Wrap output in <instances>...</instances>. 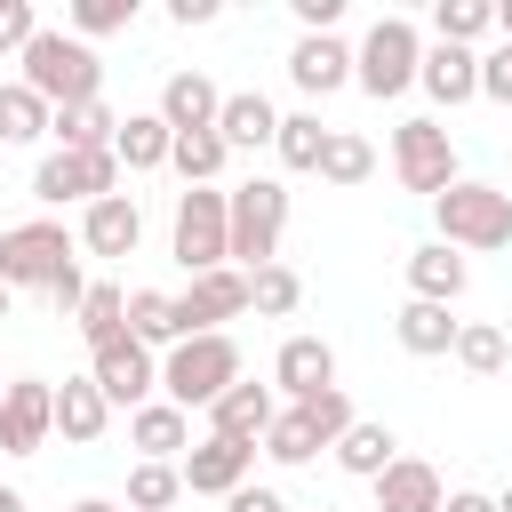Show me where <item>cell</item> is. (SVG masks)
I'll return each instance as SVG.
<instances>
[{
    "label": "cell",
    "mask_w": 512,
    "mask_h": 512,
    "mask_svg": "<svg viewBox=\"0 0 512 512\" xmlns=\"http://www.w3.org/2000/svg\"><path fill=\"white\" fill-rule=\"evenodd\" d=\"M432 224H440V240L464 256H488V248H512V192H496V184H480V176H456L440 200H432Z\"/></svg>",
    "instance_id": "cell-4"
},
{
    "label": "cell",
    "mask_w": 512,
    "mask_h": 512,
    "mask_svg": "<svg viewBox=\"0 0 512 512\" xmlns=\"http://www.w3.org/2000/svg\"><path fill=\"white\" fill-rule=\"evenodd\" d=\"M128 448H144V464H176L192 448V416L168 400H144V408H128Z\"/></svg>",
    "instance_id": "cell-21"
},
{
    "label": "cell",
    "mask_w": 512,
    "mask_h": 512,
    "mask_svg": "<svg viewBox=\"0 0 512 512\" xmlns=\"http://www.w3.org/2000/svg\"><path fill=\"white\" fill-rule=\"evenodd\" d=\"M224 160H232V152H224V136H216V128H192V136H176V144H168V168L184 176V192H192V184H216V168H224Z\"/></svg>",
    "instance_id": "cell-34"
},
{
    "label": "cell",
    "mask_w": 512,
    "mask_h": 512,
    "mask_svg": "<svg viewBox=\"0 0 512 512\" xmlns=\"http://www.w3.org/2000/svg\"><path fill=\"white\" fill-rule=\"evenodd\" d=\"M392 176H400L408 192L440 200V192L456 184V144H448V128H440V120H400V128H392Z\"/></svg>",
    "instance_id": "cell-7"
},
{
    "label": "cell",
    "mask_w": 512,
    "mask_h": 512,
    "mask_svg": "<svg viewBox=\"0 0 512 512\" xmlns=\"http://www.w3.org/2000/svg\"><path fill=\"white\" fill-rule=\"evenodd\" d=\"M184 496V472L176 464H144L136 456V472H128V512H168Z\"/></svg>",
    "instance_id": "cell-39"
},
{
    "label": "cell",
    "mask_w": 512,
    "mask_h": 512,
    "mask_svg": "<svg viewBox=\"0 0 512 512\" xmlns=\"http://www.w3.org/2000/svg\"><path fill=\"white\" fill-rule=\"evenodd\" d=\"M480 96H488V104H512V40H496V48L480 56Z\"/></svg>",
    "instance_id": "cell-42"
},
{
    "label": "cell",
    "mask_w": 512,
    "mask_h": 512,
    "mask_svg": "<svg viewBox=\"0 0 512 512\" xmlns=\"http://www.w3.org/2000/svg\"><path fill=\"white\" fill-rule=\"evenodd\" d=\"M216 136H224V152H256V144H272V136H280V112H272V96H264V88H240V96H224V112H216Z\"/></svg>",
    "instance_id": "cell-22"
},
{
    "label": "cell",
    "mask_w": 512,
    "mask_h": 512,
    "mask_svg": "<svg viewBox=\"0 0 512 512\" xmlns=\"http://www.w3.org/2000/svg\"><path fill=\"white\" fill-rule=\"evenodd\" d=\"M104 424H112V400H104L88 376H64V384H56V432H64L72 448H88V440H104Z\"/></svg>",
    "instance_id": "cell-25"
},
{
    "label": "cell",
    "mask_w": 512,
    "mask_h": 512,
    "mask_svg": "<svg viewBox=\"0 0 512 512\" xmlns=\"http://www.w3.org/2000/svg\"><path fill=\"white\" fill-rule=\"evenodd\" d=\"M488 32H496V0H440L432 8V40H448V48H472Z\"/></svg>",
    "instance_id": "cell-32"
},
{
    "label": "cell",
    "mask_w": 512,
    "mask_h": 512,
    "mask_svg": "<svg viewBox=\"0 0 512 512\" xmlns=\"http://www.w3.org/2000/svg\"><path fill=\"white\" fill-rule=\"evenodd\" d=\"M72 512H120V504H112V496H80Z\"/></svg>",
    "instance_id": "cell-48"
},
{
    "label": "cell",
    "mask_w": 512,
    "mask_h": 512,
    "mask_svg": "<svg viewBox=\"0 0 512 512\" xmlns=\"http://www.w3.org/2000/svg\"><path fill=\"white\" fill-rule=\"evenodd\" d=\"M416 80H424V96H432V104H448V112H456V104H472V96H480V56H472V48L432 40V48H424V64H416Z\"/></svg>",
    "instance_id": "cell-20"
},
{
    "label": "cell",
    "mask_w": 512,
    "mask_h": 512,
    "mask_svg": "<svg viewBox=\"0 0 512 512\" xmlns=\"http://www.w3.org/2000/svg\"><path fill=\"white\" fill-rule=\"evenodd\" d=\"M136 240H144V208L128 200V192H104V200H88L80 208V248L88 256H136Z\"/></svg>",
    "instance_id": "cell-14"
},
{
    "label": "cell",
    "mask_w": 512,
    "mask_h": 512,
    "mask_svg": "<svg viewBox=\"0 0 512 512\" xmlns=\"http://www.w3.org/2000/svg\"><path fill=\"white\" fill-rule=\"evenodd\" d=\"M288 80H296L304 96H336V88L352 80V48H344L336 32H304V40L288 48Z\"/></svg>",
    "instance_id": "cell-18"
},
{
    "label": "cell",
    "mask_w": 512,
    "mask_h": 512,
    "mask_svg": "<svg viewBox=\"0 0 512 512\" xmlns=\"http://www.w3.org/2000/svg\"><path fill=\"white\" fill-rule=\"evenodd\" d=\"M280 232H288V184L280 176H248V184L224 192V256H232V272L280 264Z\"/></svg>",
    "instance_id": "cell-2"
},
{
    "label": "cell",
    "mask_w": 512,
    "mask_h": 512,
    "mask_svg": "<svg viewBox=\"0 0 512 512\" xmlns=\"http://www.w3.org/2000/svg\"><path fill=\"white\" fill-rule=\"evenodd\" d=\"M496 32H504V40H512V0H504V8H496Z\"/></svg>",
    "instance_id": "cell-49"
},
{
    "label": "cell",
    "mask_w": 512,
    "mask_h": 512,
    "mask_svg": "<svg viewBox=\"0 0 512 512\" xmlns=\"http://www.w3.org/2000/svg\"><path fill=\"white\" fill-rule=\"evenodd\" d=\"M104 192H120V160L112 152H48L40 168H32V200L40 208H88V200H104Z\"/></svg>",
    "instance_id": "cell-8"
},
{
    "label": "cell",
    "mask_w": 512,
    "mask_h": 512,
    "mask_svg": "<svg viewBox=\"0 0 512 512\" xmlns=\"http://www.w3.org/2000/svg\"><path fill=\"white\" fill-rule=\"evenodd\" d=\"M48 136H56V152H112V136H120V112L96 96V104L48 112Z\"/></svg>",
    "instance_id": "cell-26"
},
{
    "label": "cell",
    "mask_w": 512,
    "mask_h": 512,
    "mask_svg": "<svg viewBox=\"0 0 512 512\" xmlns=\"http://www.w3.org/2000/svg\"><path fill=\"white\" fill-rule=\"evenodd\" d=\"M456 360H464L472 376H504L512 344H504V328H488V320H464V328H456Z\"/></svg>",
    "instance_id": "cell-38"
},
{
    "label": "cell",
    "mask_w": 512,
    "mask_h": 512,
    "mask_svg": "<svg viewBox=\"0 0 512 512\" xmlns=\"http://www.w3.org/2000/svg\"><path fill=\"white\" fill-rule=\"evenodd\" d=\"M168 248H176V264L200 280V272H216V264H232L224 256V192L216 184H192L184 200H176V232H168Z\"/></svg>",
    "instance_id": "cell-9"
},
{
    "label": "cell",
    "mask_w": 512,
    "mask_h": 512,
    "mask_svg": "<svg viewBox=\"0 0 512 512\" xmlns=\"http://www.w3.org/2000/svg\"><path fill=\"white\" fill-rule=\"evenodd\" d=\"M40 136H48V104L24 80H8L0 88V144H40Z\"/></svg>",
    "instance_id": "cell-36"
},
{
    "label": "cell",
    "mask_w": 512,
    "mask_h": 512,
    "mask_svg": "<svg viewBox=\"0 0 512 512\" xmlns=\"http://www.w3.org/2000/svg\"><path fill=\"white\" fill-rule=\"evenodd\" d=\"M0 392H8V384H0Z\"/></svg>",
    "instance_id": "cell-53"
},
{
    "label": "cell",
    "mask_w": 512,
    "mask_h": 512,
    "mask_svg": "<svg viewBox=\"0 0 512 512\" xmlns=\"http://www.w3.org/2000/svg\"><path fill=\"white\" fill-rule=\"evenodd\" d=\"M496 512H512V488H504V496H496Z\"/></svg>",
    "instance_id": "cell-51"
},
{
    "label": "cell",
    "mask_w": 512,
    "mask_h": 512,
    "mask_svg": "<svg viewBox=\"0 0 512 512\" xmlns=\"http://www.w3.org/2000/svg\"><path fill=\"white\" fill-rule=\"evenodd\" d=\"M440 512H496V496H480V488H448Z\"/></svg>",
    "instance_id": "cell-47"
},
{
    "label": "cell",
    "mask_w": 512,
    "mask_h": 512,
    "mask_svg": "<svg viewBox=\"0 0 512 512\" xmlns=\"http://www.w3.org/2000/svg\"><path fill=\"white\" fill-rule=\"evenodd\" d=\"M88 384L112 400V408H144L160 392V360L136 344V336H112L104 352H88Z\"/></svg>",
    "instance_id": "cell-10"
},
{
    "label": "cell",
    "mask_w": 512,
    "mask_h": 512,
    "mask_svg": "<svg viewBox=\"0 0 512 512\" xmlns=\"http://www.w3.org/2000/svg\"><path fill=\"white\" fill-rule=\"evenodd\" d=\"M152 112H160L176 136H192V128H216V112H224V88H216L208 72H168Z\"/></svg>",
    "instance_id": "cell-19"
},
{
    "label": "cell",
    "mask_w": 512,
    "mask_h": 512,
    "mask_svg": "<svg viewBox=\"0 0 512 512\" xmlns=\"http://www.w3.org/2000/svg\"><path fill=\"white\" fill-rule=\"evenodd\" d=\"M168 144H176V128H168L160 112H128L120 136H112V160H120L128 176H152V168H168Z\"/></svg>",
    "instance_id": "cell-24"
},
{
    "label": "cell",
    "mask_w": 512,
    "mask_h": 512,
    "mask_svg": "<svg viewBox=\"0 0 512 512\" xmlns=\"http://www.w3.org/2000/svg\"><path fill=\"white\" fill-rule=\"evenodd\" d=\"M80 296H88V272H80V264H64V272L48 280V304H56L64 320H72V312H80Z\"/></svg>",
    "instance_id": "cell-43"
},
{
    "label": "cell",
    "mask_w": 512,
    "mask_h": 512,
    "mask_svg": "<svg viewBox=\"0 0 512 512\" xmlns=\"http://www.w3.org/2000/svg\"><path fill=\"white\" fill-rule=\"evenodd\" d=\"M248 368H240V344L216 328V336H184V344H168V360H160V400L168 408H216L232 384H240Z\"/></svg>",
    "instance_id": "cell-3"
},
{
    "label": "cell",
    "mask_w": 512,
    "mask_h": 512,
    "mask_svg": "<svg viewBox=\"0 0 512 512\" xmlns=\"http://www.w3.org/2000/svg\"><path fill=\"white\" fill-rule=\"evenodd\" d=\"M336 16H344V0H296V24L304 32H336Z\"/></svg>",
    "instance_id": "cell-45"
},
{
    "label": "cell",
    "mask_w": 512,
    "mask_h": 512,
    "mask_svg": "<svg viewBox=\"0 0 512 512\" xmlns=\"http://www.w3.org/2000/svg\"><path fill=\"white\" fill-rule=\"evenodd\" d=\"M304 304V280L288 272V264H264V272H248V312H264V320H288Z\"/></svg>",
    "instance_id": "cell-37"
},
{
    "label": "cell",
    "mask_w": 512,
    "mask_h": 512,
    "mask_svg": "<svg viewBox=\"0 0 512 512\" xmlns=\"http://www.w3.org/2000/svg\"><path fill=\"white\" fill-rule=\"evenodd\" d=\"M168 16L192 32V24H216V0H168Z\"/></svg>",
    "instance_id": "cell-46"
},
{
    "label": "cell",
    "mask_w": 512,
    "mask_h": 512,
    "mask_svg": "<svg viewBox=\"0 0 512 512\" xmlns=\"http://www.w3.org/2000/svg\"><path fill=\"white\" fill-rule=\"evenodd\" d=\"M72 40H104V32H128L136 24V0H72Z\"/></svg>",
    "instance_id": "cell-40"
},
{
    "label": "cell",
    "mask_w": 512,
    "mask_h": 512,
    "mask_svg": "<svg viewBox=\"0 0 512 512\" xmlns=\"http://www.w3.org/2000/svg\"><path fill=\"white\" fill-rule=\"evenodd\" d=\"M464 280H472V264H464L448 240H424V248L408 256V288H416V304H456Z\"/></svg>",
    "instance_id": "cell-23"
},
{
    "label": "cell",
    "mask_w": 512,
    "mask_h": 512,
    "mask_svg": "<svg viewBox=\"0 0 512 512\" xmlns=\"http://www.w3.org/2000/svg\"><path fill=\"white\" fill-rule=\"evenodd\" d=\"M8 296H16V288H0V320H8Z\"/></svg>",
    "instance_id": "cell-52"
},
{
    "label": "cell",
    "mask_w": 512,
    "mask_h": 512,
    "mask_svg": "<svg viewBox=\"0 0 512 512\" xmlns=\"http://www.w3.org/2000/svg\"><path fill=\"white\" fill-rule=\"evenodd\" d=\"M176 472H184V488L192 496H232V488H248V472H256V448H240V440H192L184 456H176Z\"/></svg>",
    "instance_id": "cell-13"
},
{
    "label": "cell",
    "mask_w": 512,
    "mask_h": 512,
    "mask_svg": "<svg viewBox=\"0 0 512 512\" xmlns=\"http://www.w3.org/2000/svg\"><path fill=\"white\" fill-rule=\"evenodd\" d=\"M328 456H336V464H344L352 480H376V472H384V464L400 456V440H392V424H376V416H352V432H344V440H336Z\"/></svg>",
    "instance_id": "cell-29"
},
{
    "label": "cell",
    "mask_w": 512,
    "mask_h": 512,
    "mask_svg": "<svg viewBox=\"0 0 512 512\" xmlns=\"http://www.w3.org/2000/svg\"><path fill=\"white\" fill-rule=\"evenodd\" d=\"M248 312V272H232V264H216V272H200L184 296H176V320H184V336H216L224 320H240Z\"/></svg>",
    "instance_id": "cell-12"
},
{
    "label": "cell",
    "mask_w": 512,
    "mask_h": 512,
    "mask_svg": "<svg viewBox=\"0 0 512 512\" xmlns=\"http://www.w3.org/2000/svg\"><path fill=\"white\" fill-rule=\"evenodd\" d=\"M64 264H72V232L56 216H32V224L0 232V288H48Z\"/></svg>",
    "instance_id": "cell-6"
},
{
    "label": "cell",
    "mask_w": 512,
    "mask_h": 512,
    "mask_svg": "<svg viewBox=\"0 0 512 512\" xmlns=\"http://www.w3.org/2000/svg\"><path fill=\"white\" fill-rule=\"evenodd\" d=\"M72 328L88 336V352H104L112 336H128V288H120V280H88V296H80Z\"/></svg>",
    "instance_id": "cell-28"
},
{
    "label": "cell",
    "mask_w": 512,
    "mask_h": 512,
    "mask_svg": "<svg viewBox=\"0 0 512 512\" xmlns=\"http://www.w3.org/2000/svg\"><path fill=\"white\" fill-rule=\"evenodd\" d=\"M272 384H280L288 400L328 392V384H336V344H328V336H288V344L272 352Z\"/></svg>",
    "instance_id": "cell-16"
},
{
    "label": "cell",
    "mask_w": 512,
    "mask_h": 512,
    "mask_svg": "<svg viewBox=\"0 0 512 512\" xmlns=\"http://www.w3.org/2000/svg\"><path fill=\"white\" fill-rule=\"evenodd\" d=\"M32 32H40V8L32 0H0V56H24Z\"/></svg>",
    "instance_id": "cell-41"
},
{
    "label": "cell",
    "mask_w": 512,
    "mask_h": 512,
    "mask_svg": "<svg viewBox=\"0 0 512 512\" xmlns=\"http://www.w3.org/2000/svg\"><path fill=\"white\" fill-rule=\"evenodd\" d=\"M24 88L48 104V112H72V104H96L104 96V64H96V48L88 40H72L64 24H40L32 40H24Z\"/></svg>",
    "instance_id": "cell-1"
},
{
    "label": "cell",
    "mask_w": 512,
    "mask_h": 512,
    "mask_svg": "<svg viewBox=\"0 0 512 512\" xmlns=\"http://www.w3.org/2000/svg\"><path fill=\"white\" fill-rule=\"evenodd\" d=\"M272 416H280V392L240 376V384H232V392L208 408V432H216V440H240V448H256V440L272 432Z\"/></svg>",
    "instance_id": "cell-15"
},
{
    "label": "cell",
    "mask_w": 512,
    "mask_h": 512,
    "mask_svg": "<svg viewBox=\"0 0 512 512\" xmlns=\"http://www.w3.org/2000/svg\"><path fill=\"white\" fill-rule=\"evenodd\" d=\"M224 512H288V496H280V488H256V480H248V488H232V496H224Z\"/></svg>",
    "instance_id": "cell-44"
},
{
    "label": "cell",
    "mask_w": 512,
    "mask_h": 512,
    "mask_svg": "<svg viewBox=\"0 0 512 512\" xmlns=\"http://www.w3.org/2000/svg\"><path fill=\"white\" fill-rule=\"evenodd\" d=\"M368 488H376V512H440L448 504V488H440V472L424 456H392Z\"/></svg>",
    "instance_id": "cell-17"
},
{
    "label": "cell",
    "mask_w": 512,
    "mask_h": 512,
    "mask_svg": "<svg viewBox=\"0 0 512 512\" xmlns=\"http://www.w3.org/2000/svg\"><path fill=\"white\" fill-rule=\"evenodd\" d=\"M48 432H56V384L16 376V384L0 392V448H8V456H40Z\"/></svg>",
    "instance_id": "cell-11"
},
{
    "label": "cell",
    "mask_w": 512,
    "mask_h": 512,
    "mask_svg": "<svg viewBox=\"0 0 512 512\" xmlns=\"http://www.w3.org/2000/svg\"><path fill=\"white\" fill-rule=\"evenodd\" d=\"M416 64H424V32H416L408 16H376L368 40L352 48V80H360L376 104L400 96V88H416Z\"/></svg>",
    "instance_id": "cell-5"
},
{
    "label": "cell",
    "mask_w": 512,
    "mask_h": 512,
    "mask_svg": "<svg viewBox=\"0 0 512 512\" xmlns=\"http://www.w3.org/2000/svg\"><path fill=\"white\" fill-rule=\"evenodd\" d=\"M320 448H328V440H320V424H312L304 408H280L272 432H264V456H272V464H312Z\"/></svg>",
    "instance_id": "cell-35"
},
{
    "label": "cell",
    "mask_w": 512,
    "mask_h": 512,
    "mask_svg": "<svg viewBox=\"0 0 512 512\" xmlns=\"http://www.w3.org/2000/svg\"><path fill=\"white\" fill-rule=\"evenodd\" d=\"M0 512H24V496H16V488H0Z\"/></svg>",
    "instance_id": "cell-50"
},
{
    "label": "cell",
    "mask_w": 512,
    "mask_h": 512,
    "mask_svg": "<svg viewBox=\"0 0 512 512\" xmlns=\"http://www.w3.org/2000/svg\"><path fill=\"white\" fill-rule=\"evenodd\" d=\"M312 176L352 192V184H368V176H376V144H368V136H352V128H328V152H320V168H312Z\"/></svg>",
    "instance_id": "cell-31"
},
{
    "label": "cell",
    "mask_w": 512,
    "mask_h": 512,
    "mask_svg": "<svg viewBox=\"0 0 512 512\" xmlns=\"http://www.w3.org/2000/svg\"><path fill=\"white\" fill-rule=\"evenodd\" d=\"M272 152H280V168L312 176V168H320V152H328V128H320V112H288V120H280V136H272Z\"/></svg>",
    "instance_id": "cell-33"
},
{
    "label": "cell",
    "mask_w": 512,
    "mask_h": 512,
    "mask_svg": "<svg viewBox=\"0 0 512 512\" xmlns=\"http://www.w3.org/2000/svg\"><path fill=\"white\" fill-rule=\"evenodd\" d=\"M456 328L464 320H448V304H400V320H392V336H400V352H416V360H440V352H456Z\"/></svg>",
    "instance_id": "cell-27"
},
{
    "label": "cell",
    "mask_w": 512,
    "mask_h": 512,
    "mask_svg": "<svg viewBox=\"0 0 512 512\" xmlns=\"http://www.w3.org/2000/svg\"><path fill=\"white\" fill-rule=\"evenodd\" d=\"M128 336L152 352V344H184V320H176V296L168 288H128Z\"/></svg>",
    "instance_id": "cell-30"
}]
</instances>
